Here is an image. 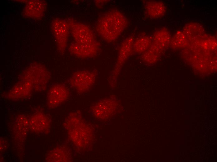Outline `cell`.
<instances>
[{"label":"cell","instance_id":"obj_1","mask_svg":"<svg viewBox=\"0 0 217 162\" xmlns=\"http://www.w3.org/2000/svg\"><path fill=\"white\" fill-rule=\"evenodd\" d=\"M127 21L125 17L117 10L109 11L98 20L96 30L105 40L111 41L116 39L125 29Z\"/></svg>","mask_w":217,"mask_h":162},{"label":"cell","instance_id":"obj_2","mask_svg":"<svg viewBox=\"0 0 217 162\" xmlns=\"http://www.w3.org/2000/svg\"><path fill=\"white\" fill-rule=\"evenodd\" d=\"M82 118L79 113L72 112L67 117L65 123L71 139L79 146L84 145L85 142L89 141L90 135L89 128L82 122Z\"/></svg>","mask_w":217,"mask_h":162},{"label":"cell","instance_id":"obj_3","mask_svg":"<svg viewBox=\"0 0 217 162\" xmlns=\"http://www.w3.org/2000/svg\"><path fill=\"white\" fill-rule=\"evenodd\" d=\"M96 73L87 69H81L73 73L68 79L70 86L80 93L89 91L94 83Z\"/></svg>","mask_w":217,"mask_h":162},{"label":"cell","instance_id":"obj_4","mask_svg":"<svg viewBox=\"0 0 217 162\" xmlns=\"http://www.w3.org/2000/svg\"><path fill=\"white\" fill-rule=\"evenodd\" d=\"M23 76L32 83L33 88L36 90H40L45 89L44 85L46 86L50 75L49 72L43 66L35 64L28 67Z\"/></svg>","mask_w":217,"mask_h":162},{"label":"cell","instance_id":"obj_5","mask_svg":"<svg viewBox=\"0 0 217 162\" xmlns=\"http://www.w3.org/2000/svg\"><path fill=\"white\" fill-rule=\"evenodd\" d=\"M51 29L59 51L63 53L66 47L69 37V26L67 21L59 19L53 20Z\"/></svg>","mask_w":217,"mask_h":162},{"label":"cell","instance_id":"obj_6","mask_svg":"<svg viewBox=\"0 0 217 162\" xmlns=\"http://www.w3.org/2000/svg\"><path fill=\"white\" fill-rule=\"evenodd\" d=\"M67 22L75 42L87 43L96 41L93 32L86 25L72 20Z\"/></svg>","mask_w":217,"mask_h":162},{"label":"cell","instance_id":"obj_7","mask_svg":"<svg viewBox=\"0 0 217 162\" xmlns=\"http://www.w3.org/2000/svg\"><path fill=\"white\" fill-rule=\"evenodd\" d=\"M99 43L95 41L91 43H82L74 42L70 45L69 50L73 55L81 59L94 57L98 53Z\"/></svg>","mask_w":217,"mask_h":162},{"label":"cell","instance_id":"obj_8","mask_svg":"<svg viewBox=\"0 0 217 162\" xmlns=\"http://www.w3.org/2000/svg\"><path fill=\"white\" fill-rule=\"evenodd\" d=\"M69 94V89L64 84L57 83L52 85L47 93V106L50 108L56 107L66 100Z\"/></svg>","mask_w":217,"mask_h":162},{"label":"cell","instance_id":"obj_9","mask_svg":"<svg viewBox=\"0 0 217 162\" xmlns=\"http://www.w3.org/2000/svg\"><path fill=\"white\" fill-rule=\"evenodd\" d=\"M116 106L115 101L112 99H104L98 101L92 106L91 113L97 118H106L114 113Z\"/></svg>","mask_w":217,"mask_h":162},{"label":"cell","instance_id":"obj_10","mask_svg":"<svg viewBox=\"0 0 217 162\" xmlns=\"http://www.w3.org/2000/svg\"><path fill=\"white\" fill-rule=\"evenodd\" d=\"M46 6V2L45 1H29L25 6L23 14L27 17L39 19L44 17Z\"/></svg>","mask_w":217,"mask_h":162},{"label":"cell","instance_id":"obj_11","mask_svg":"<svg viewBox=\"0 0 217 162\" xmlns=\"http://www.w3.org/2000/svg\"><path fill=\"white\" fill-rule=\"evenodd\" d=\"M33 88L32 83L23 77L10 91L8 93L9 98L14 100L25 98L30 95Z\"/></svg>","mask_w":217,"mask_h":162},{"label":"cell","instance_id":"obj_12","mask_svg":"<svg viewBox=\"0 0 217 162\" xmlns=\"http://www.w3.org/2000/svg\"><path fill=\"white\" fill-rule=\"evenodd\" d=\"M29 129L37 133H48L50 127V120L46 115L41 113L35 114L29 120Z\"/></svg>","mask_w":217,"mask_h":162},{"label":"cell","instance_id":"obj_13","mask_svg":"<svg viewBox=\"0 0 217 162\" xmlns=\"http://www.w3.org/2000/svg\"><path fill=\"white\" fill-rule=\"evenodd\" d=\"M71 158L70 153L67 149L59 147L51 151L46 159L48 162H68Z\"/></svg>","mask_w":217,"mask_h":162},{"label":"cell","instance_id":"obj_14","mask_svg":"<svg viewBox=\"0 0 217 162\" xmlns=\"http://www.w3.org/2000/svg\"><path fill=\"white\" fill-rule=\"evenodd\" d=\"M29 128V120L24 115H18L17 117L14 126V131L19 138L24 137Z\"/></svg>","mask_w":217,"mask_h":162},{"label":"cell","instance_id":"obj_15","mask_svg":"<svg viewBox=\"0 0 217 162\" xmlns=\"http://www.w3.org/2000/svg\"><path fill=\"white\" fill-rule=\"evenodd\" d=\"M146 11L150 17L156 18L164 15L166 11L164 4L159 1H151L146 4Z\"/></svg>","mask_w":217,"mask_h":162},{"label":"cell","instance_id":"obj_16","mask_svg":"<svg viewBox=\"0 0 217 162\" xmlns=\"http://www.w3.org/2000/svg\"><path fill=\"white\" fill-rule=\"evenodd\" d=\"M153 44L157 47L164 46L170 41V35L168 31L162 28L157 31L154 34Z\"/></svg>","mask_w":217,"mask_h":162},{"label":"cell","instance_id":"obj_17","mask_svg":"<svg viewBox=\"0 0 217 162\" xmlns=\"http://www.w3.org/2000/svg\"><path fill=\"white\" fill-rule=\"evenodd\" d=\"M152 40L149 36H145L137 38L133 43L134 49L138 53H141L146 50L150 46Z\"/></svg>","mask_w":217,"mask_h":162},{"label":"cell","instance_id":"obj_18","mask_svg":"<svg viewBox=\"0 0 217 162\" xmlns=\"http://www.w3.org/2000/svg\"><path fill=\"white\" fill-rule=\"evenodd\" d=\"M171 41L173 44L182 45L186 41V36L183 32L178 31L173 37Z\"/></svg>","mask_w":217,"mask_h":162}]
</instances>
